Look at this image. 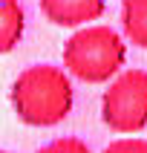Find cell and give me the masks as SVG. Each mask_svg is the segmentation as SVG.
<instances>
[{
	"label": "cell",
	"instance_id": "6",
	"mask_svg": "<svg viewBox=\"0 0 147 153\" xmlns=\"http://www.w3.org/2000/svg\"><path fill=\"white\" fill-rule=\"evenodd\" d=\"M121 26L133 46L147 49V0H124L121 3Z\"/></svg>",
	"mask_w": 147,
	"mask_h": 153
},
{
	"label": "cell",
	"instance_id": "8",
	"mask_svg": "<svg viewBox=\"0 0 147 153\" xmlns=\"http://www.w3.org/2000/svg\"><path fill=\"white\" fill-rule=\"evenodd\" d=\"M101 153H147V139H136V136L115 139V142H110Z\"/></svg>",
	"mask_w": 147,
	"mask_h": 153
},
{
	"label": "cell",
	"instance_id": "2",
	"mask_svg": "<svg viewBox=\"0 0 147 153\" xmlns=\"http://www.w3.org/2000/svg\"><path fill=\"white\" fill-rule=\"evenodd\" d=\"M127 61V43L112 26H81L64 43V72L84 84H107Z\"/></svg>",
	"mask_w": 147,
	"mask_h": 153
},
{
	"label": "cell",
	"instance_id": "1",
	"mask_svg": "<svg viewBox=\"0 0 147 153\" xmlns=\"http://www.w3.org/2000/svg\"><path fill=\"white\" fill-rule=\"evenodd\" d=\"M15 116L29 127H55L72 113V81L55 64H32L12 81Z\"/></svg>",
	"mask_w": 147,
	"mask_h": 153
},
{
	"label": "cell",
	"instance_id": "7",
	"mask_svg": "<svg viewBox=\"0 0 147 153\" xmlns=\"http://www.w3.org/2000/svg\"><path fill=\"white\" fill-rule=\"evenodd\" d=\"M38 153H92V150L78 136H58V139H52L49 145H43Z\"/></svg>",
	"mask_w": 147,
	"mask_h": 153
},
{
	"label": "cell",
	"instance_id": "3",
	"mask_svg": "<svg viewBox=\"0 0 147 153\" xmlns=\"http://www.w3.org/2000/svg\"><path fill=\"white\" fill-rule=\"evenodd\" d=\"M101 119L112 133H138L147 127V69H124L110 78L101 95Z\"/></svg>",
	"mask_w": 147,
	"mask_h": 153
},
{
	"label": "cell",
	"instance_id": "4",
	"mask_svg": "<svg viewBox=\"0 0 147 153\" xmlns=\"http://www.w3.org/2000/svg\"><path fill=\"white\" fill-rule=\"evenodd\" d=\"M38 3L49 23L66 26V29L89 26L107 9V0H38Z\"/></svg>",
	"mask_w": 147,
	"mask_h": 153
},
{
	"label": "cell",
	"instance_id": "5",
	"mask_svg": "<svg viewBox=\"0 0 147 153\" xmlns=\"http://www.w3.org/2000/svg\"><path fill=\"white\" fill-rule=\"evenodd\" d=\"M26 32V12L20 0H0V55H9Z\"/></svg>",
	"mask_w": 147,
	"mask_h": 153
},
{
	"label": "cell",
	"instance_id": "9",
	"mask_svg": "<svg viewBox=\"0 0 147 153\" xmlns=\"http://www.w3.org/2000/svg\"><path fill=\"white\" fill-rule=\"evenodd\" d=\"M0 153H9V150H0Z\"/></svg>",
	"mask_w": 147,
	"mask_h": 153
}]
</instances>
